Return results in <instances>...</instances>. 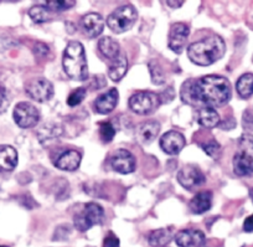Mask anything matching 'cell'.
<instances>
[{"instance_id": "obj_11", "label": "cell", "mask_w": 253, "mask_h": 247, "mask_svg": "<svg viewBox=\"0 0 253 247\" xmlns=\"http://www.w3.org/2000/svg\"><path fill=\"white\" fill-rule=\"evenodd\" d=\"M112 169L121 174H129L137 168V161L134 155L126 149H118L113 153L111 158Z\"/></svg>"}, {"instance_id": "obj_36", "label": "cell", "mask_w": 253, "mask_h": 247, "mask_svg": "<svg viewBox=\"0 0 253 247\" xmlns=\"http://www.w3.org/2000/svg\"><path fill=\"white\" fill-rule=\"evenodd\" d=\"M243 230L246 232H253V215L248 216L243 222Z\"/></svg>"}, {"instance_id": "obj_13", "label": "cell", "mask_w": 253, "mask_h": 247, "mask_svg": "<svg viewBox=\"0 0 253 247\" xmlns=\"http://www.w3.org/2000/svg\"><path fill=\"white\" fill-rule=\"evenodd\" d=\"M179 247H201L206 241L205 234L200 230H181L174 236Z\"/></svg>"}, {"instance_id": "obj_1", "label": "cell", "mask_w": 253, "mask_h": 247, "mask_svg": "<svg viewBox=\"0 0 253 247\" xmlns=\"http://www.w3.org/2000/svg\"><path fill=\"white\" fill-rule=\"evenodd\" d=\"M231 99L230 81L223 76L209 75L186 81L181 87V99L189 104L222 107Z\"/></svg>"}, {"instance_id": "obj_34", "label": "cell", "mask_w": 253, "mask_h": 247, "mask_svg": "<svg viewBox=\"0 0 253 247\" xmlns=\"http://www.w3.org/2000/svg\"><path fill=\"white\" fill-rule=\"evenodd\" d=\"M103 247H119V239L113 232H109L104 239Z\"/></svg>"}, {"instance_id": "obj_23", "label": "cell", "mask_w": 253, "mask_h": 247, "mask_svg": "<svg viewBox=\"0 0 253 247\" xmlns=\"http://www.w3.org/2000/svg\"><path fill=\"white\" fill-rule=\"evenodd\" d=\"M98 50L101 51V53L104 57L109 58V60L112 61L121 55L119 44L117 43L113 38H111V36H104V38L99 39Z\"/></svg>"}, {"instance_id": "obj_12", "label": "cell", "mask_w": 253, "mask_h": 247, "mask_svg": "<svg viewBox=\"0 0 253 247\" xmlns=\"http://www.w3.org/2000/svg\"><path fill=\"white\" fill-rule=\"evenodd\" d=\"M190 35V28L185 23H176L170 28L169 33V49L174 52L180 53L185 48Z\"/></svg>"}, {"instance_id": "obj_16", "label": "cell", "mask_w": 253, "mask_h": 247, "mask_svg": "<svg viewBox=\"0 0 253 247\" xmlns=\"http://www.w3.org/2000/svg\"><path fill=\"white\" fill-rule=\"evenodd\" d=\"M118 90L111 89L106 94H102L97 97L96 101H94V108H96V111L98 113L107 114L116 108L117 103H118Z\"/></svg>"}, {"instance_id": "obj_37", "label": "cell", "mask_w": 253, "mask_h": 247, "mask_svg": "<svg viewBox=\"0 0 253 247\" xmlns=\"http://www.w3.org/2000/svg\"><path fill=\"white\" fill-rule=\"evenodd\" d=\"M218 126H220V128L222 129H232L236 127V121L233 118H228L227 121L222 122V123H220Z\"/></svg>"}, {"instance_id": "obj_22", "label": "cell", "mask_w": 253, "mask_h": 247, "mask_svg": "<svg viewBox=\"0 0 253 247\" xmlns=\"http://www.w3.org/2000/svg\"><path fill=\"white\" fill-rule=\"evenodd\" d=\"M128 70V60H126V56L121 53L117 58H114L111 62L108 67V76L112 81L114 82H118L122 78L124 77V75L126 73Z\"/></svg>"}, {"instance_id": "obj_17", "label": "cell", "mask_w": 253, "mask_h": 247, "mask_svg": "<svg viewBox=\"0 0 253 247\" xmlns=\"http://www.w3.org/2000/svg\"><path fill=\"white\" fill-rule=\"evenodd\" d=\"M81 160L82 156L79 151L74 150V149H69V150H65L58 155V158L55 161V165L61 170L74 172V170L79 169Z\"/></svg>"}, {"instance_id": "obj_33", "label": "cell", "mask_w": 253, "mask_h": 247, "mask_svg": "<svg viewBox=\"0 0 253 247\" xmlns=\"http://www.w3.org/2000/svg\"><path fill=\"white\" fill-rule=\"evenodd\" d=\"M242 122H243V128L246 131H253V113L247 109V111L243 113L242 117Z\"/></svg>"}, {"instance_id": "obj_39", "label": "cell", "mask_w": 253, "mask_h": 247, "mask_svg": "<svg viewBox=\"0 0 253 247\" xmlns=\"http://www.w3.org/2000/svg\"><path fill=\"white\" fill-rule=\"evenodd\" d=\"M250 197H251V199H252V201H253V188L251 189V192H250Z\"/></svg>"}, {"instance_id": "obj_3", "label": "cell", "mask_w": 253, "mask_h": 247, "mask_svg": "<svg viewBox=\"0 0 253 247\" xmlns=\"http://www.w3.org/2000/svg\"><path fill=\"white\" fill-rule=\"evenodd\" d=\"M63 70L69 77L76 81H84L88 77L84 48L80 41H70L62 56Z\"/></svg>"}, {"instance_id": "obj_29", "label": "cell", "mask_w": 253, "mask_h": 247, "mask_svg": "<svg viewBox=\"0 0 253 247\" xmlns=\"http://www.w3.org/2000/svg\"><path fill=\"white\" fill-rule=\"evenodd\" d=\"M99 136L104 143H109L116 136V129L109 122H102L99 126Z\"/></svg>"}, {"instance_id": "obj_26", "label": "cell", "mask_w": 253, "mask_h": 247, "mask_svg": "<svg viewBox=\"0 0 253 247\" xmlns=\"http://www.w3.org/2000/svg\"><path fill=\"white\" fill-rule=\"evenodd\" d=\"M29 16H30L34 23L42 24L52 19V11L48 10L46 5H35L29 10Z\"/></svg>"}, {"instance_id": "obj_38", "label": "cell", "mask_w": 253, "mask_h": 247, "mask_svg": "<svg viewBox=\"0 0 253 247\" xmlns=\"http://www.w3.org/2000/svg\"><path fill=\"white\" fill-rule=\"evenodd\" d=\"M167 4L169 6H171V8H180V6H182V4H184V1H171V0H168Z\"/></svg>"}, {"instance_id": "obj_6", "label": "cell", "mask_w": 253, "mask_h": 247, "mask_svg": "<svg viewBox=\"0 0 253 247\" xmlns=\"http://www.w3.org/2000/svg\"><path fill=\"white\" fill-rule=\"evenodd\" d=\"M104 219V210L97 202H88L84 205L81 212L74 216V225L80 232H84L96 225L102 224Z\"/></svg>"}, {"instance_id": "obj_25", "label": "cell", "mask_w": 253, "mask_h": 247, "mask_svg": "<svg viewBox=\"0 0 253 247\" xmlns=\"http://www.w3.org/2000/svg\"><path fill=\"white\" fill-rule=\"evenodd\" d=\"M236 90L240 97L250 99L253 95V73H245L237 80Z\"/></svg>"}, {"instance_id": "obj_19", "label": "cell", "mask_w": 253, "mask_h": 247, "mask_svg": "<svg viewBox=\"0 0 253 247\" xmlns=\"http://www.w3.org/2000/svg\"><path fill=\"white\" fill-rule=\"evenodd\" d=\"M212 205V193L211 192H201L196 194L190 201V210L193 214L201 215L204 212L209 211Z\"/></svg>"}, {"instance_id": "obj_28", "label": "cell", "mask_w": 253, "mask_h": 247, "mask_svg": "<svg viewBox=\"0 0 253 247\" xmlns=\"http://www.w3.org/2000/svg\"><path fill=\"white\" fill-rule=\"evenodd\" d=\"M87 91L84 87H79V89L74 90V91L70 94L69 99H67V104L70 107H76L79 106L80 103H82L84 99H86Z\"/></svg>"}, {"instance_id": "obj_5", "label": "cell", "mask_w": 253, "mask_h": 247, "mask_svg": "<svg viewBox=\"0 0 253 247\" xmlns=\"http://www.w3.org/2000/svg\"><path fill=\"white\" fill-rule=\"evenodd\" d=\"M138 18L137 9L133 5H123L117 8L107 19V25L112 31L117 34L126 33L130 30Z\"/></svg>"}, {"instance_id": "obj_20", "label": "cell", "mask_w": 253, "mask_h": 247, "mask_svg": "<svg viewBox=\"0 0 253 247\" xmlns=\"http://www.w3.org/2000/svg\"><path fill=\"white\" fill-rule=\"evenodd\" d=\"M160 131V124L157 121L143 122L137 131V137L143 144H148L157 138Z\"/></svg>"}, {"instance_id": "obj_14", "label": "cell", "mask_w": 253, "mask_h": 247, "mask_svg": "<svg viewBox=\"0 0 253 247\" xmlns=\"http://www.w3.org/2000/svg\"><path fill=\"white\" fill-rule=\"evenodd\" d=\"M185 138L176 131H169L160 138V147L169 155H176L185 147Z\"/></svg>"}, {"instance_id": "obj_27", "label": "cell", "mask_w": 253, "mask_h": 247, "mask_svg": "<svg viewBox=\"0 0 253 247\" xmlns=\"http://www.w3.org/2000/svg\"><path fill=\"white\" fill-rule=\"evenodd\" d=\"M76 4L75 0H48L46 1V8L48 10H51L52 13H56V11H63V10H67V9L72 8V6Z\"/></svg>"}, {"instance_id": "obj_9", "label": "cell", "mask_w": 253, "mask_h": 247, "mask_svg": "<svg viewBox=\"0 0 253 247\" xmlns=\"http://www.w3.org/2000/svg\"><path fill=\"white\" fill-rule=\"evenodd\" d=\"M25 91L30 99L36 102H47L53 96V86L50 81L43 77H36L26 84Z\"/></svg>"}, {"instance_id": "obj_30", "label": "cell", "mask_w": 253, "mask_h": 247, "mask_svg": "<svg viewBox=\"0 0 253 247\" xmlns=\"http://www.w3.org/2000/svg\"><path fill=\"white\" fill-rule=\"evenodd\" d=\"M201 148L204 149L209 156L212 159H218L221 155V146L216 141L206 142V143H201Z\"/></svg>"}, {"instance_id": "obj_10", "label": "cell", "mask_w": 253, "mask_h": 247, "mask_svg": "<svg viewBox=\"0 0 253 247\" xmlns=\"http://www.w3.org/2000/svg\"><path fill=\"white\" fill-rule=\"evenodd\" d=\"M205 180L206 178L200 168L193 165V164L185 165L177 173V182L187 190H193L201 187L205 183Z\"/></svg>"}, {"instance_id": "obj_31", "label": "cell", "mask_w": 253, "mask_h": 247, "mask_svg": "<svg viewBox=\"0 0 253 247\" xmlns=\"http://www.w3.org/2000/svg\"><path fill=\"white\" fill-rule=\"evenodd\" d=\"M149 71L150 75H152V80L155 85H163L164 84V73H163L162 67L158 62L155 61H150L149 63Z\"/></svg>"}, {"instance_id": "obj_7", "label": "cell", "mask_w": 253, "mask_h": 247, "mask_svg": "<svg viewBox=\"0 0 253 247\" xmlns=\"http://www.w3.org/2000/svg\"><path fill=\"white\" fill-rule=\"evenodd\" d=\"M162 101L160 96L152 91H139L129 99V107L133 112L140 116L152 114L158 109Z\"/></svg>"}, {"instance_id": "obj_2", "label": "cell", "mask_w": 253, "mask_h": 247, "mask_svg": "<svg viewBox=\"0 0 253 247\" xmlns=\"http://www.w3.org/2000/svg\"><path fill=\"white\" fill-rule=\"evenodd\" d=\"M226 52V45L220 35H210L187 48V56L195 65L210 66Z\"/></svg>"}, {"instance_id": "obj_18", "label": "cell", "mask_w": 253, "mask_h": 247, "mask_svg": "<svg viewBox=\"0 0 253 247\" xmlns=\"http://www.w3.org/2000/svg\"><path fill=\"white\" fill-rule=\"evenodd\" d=\"M18 160V151L14 147L5 144L0 146V173H8L15 169Z\"/></svg>"}, {"instance_id": "obj_21", "label": "cell", "mask_w": 253, "mask_h": 247, "mask_svg": "<svg viewBox=\"0 0 253 247\" xmlns=\"http://www.w3.org/2000/svg\"><path fill=\"white\" fill-rule=\"evenodd\" d=\"M174 237V229L170 227H162V229L154 230L148 235V241L153 247H164L169 244Z\"/></svg>"}, {"instance_id": "obj_4", "label": "cell", "mask_w": 253, "mask_h": 247, "mask_svg": "<svg viewBox=\"0 0 253 247\" xmlns=\"http://www.w3.org/2000/svg\"><path fill=\"white\" fill-rule=\"evenodd\" d=\"M233 172L240 177L253 173V136L243 134L238 139V148L233 156Z\"/></svg>"}, {"instance_id": "obj_15", "label": "cell", "mask_w": 253, "mask_h": 247, "mask_svg": "<svg viewBox=\"0 0 253 247\" xmlns=\"http://www.w3.org/2000/svg\"><path fill=\"white\" fill-rule=\"evenodd\" d=\"M81 28L84 35L93 39L102 34L104 29V20L98 13H89L82 18Z\"/></svg>"}, {"instance_id": "obj_35", "label": "cell", "mask_w": 253, "mask_h": 247, "mask_svg": "<svg viewBox=\"0 0 253 247\" xmlns=\"http://www.w3.org/2000/svg\"><path fill=\"white\" fill-rule=\"evenodd\" d=\"M34 51L38 56H46L48 52H50V48L47 45H45L43 43L36 44L35 48H34Z\"/></svg>"}, {"instance_id": "obj_8", "label": "cell", "mask_w": 253, "mask_h": 247, "mask_svg": "<svg viewBox=\"0 0 253 247\" xmlns=\"http://www.w3.org/2000/svg\"><path fill=\"white\" fill-rule=\"evenodd\" d=\"M14 121L20 128H33L40 121V112L29 102H20L14 108Z\"/></svg>"}, {"instance_id": "obj_24", "label": "cell", "mask_w": 253, "mask_h": 247, "mask_svg": "<svg viewBox=\"0 0 253 247\" xmlns=\"http://www.w3.org/2000/svg\"><path fill=\"white\" fill-rule=\"evenodd\" d=\"M199 123L206 128H213L220 124V116L212 107H204L199 111L198 114Z\"/></svg>"}, {"instance_id": "obj_32", "label": "cell", "mask_w": 253, "mask_h": 247, "mask_svg": "<svg viewBox=\"0 0 253 247\" xmlns=\"http://www.w3.org/2000/svg\"><path fill=\"white\" fill-rule=\"evenodd\" d=\"M9 94L3 85H0V114H3L9 108Z\"/></svg>"}, {"instance_id": "obj_40", "label": "cell", "mask_w": 253, "mask_h": 247, "mask_svg": "<svg viewBox=\"0 0 253 247\" xmlns=\"http://www.w3.org/2000/svg\"><path fill=\"white\" fill-rule=\"evenodd\" d=\"M0 247H8V246H3V245H0Z\"/></svg>"}]
</instances>
